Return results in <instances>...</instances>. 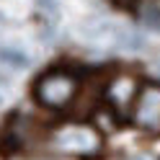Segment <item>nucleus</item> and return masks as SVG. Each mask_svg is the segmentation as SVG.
<instances>
[{
  "mask_svg": "<svg viewBox=\"0 0 160 160\" xmlns=\"http://www.w3.org/2000/svg\"><path fill=\"white\" fill-rule=\"evenodd\" d=\"M78 75L70 72L65 67H54V70H47L44 75L36 78L34 83V98L44 108H65L75 101L78 96Z\"/></svg>",
  "mask_w": 160,
  "mask_h": 160,
  "instance_id": "f257e3e1",
  "label": "nucleus"
},
{
  "mask_svg": "<svg viewBox=\"0 0 160 160\" xmlns=\"http://www.w3.org/2000/svg\"><path fill=\"white\" fill-rule=\"evenodd\" d=\"M52 145L67 155H93L101 150V134L88 124H67L54 134Z\"/></svg>",
  "mask_w": 160,
  "mask_h": 160,
  "instance_id": "f03ea898",
  "label": "nucleus"
},
{
  "mask_svg": "<svg viewBox=\"0 0 160 160\" xmlns=\"http://www.w3.org/2000/svg\"><path fill=\"white\" fill-rule=\"evenodd\" d=\"M132 119L145 132H160V85L158 83L139 85L137 98L132 103Z\"/></svg>",
  "mask_w": 160,
  "mask_h": 160,
  "instance_id": "7ed1b4c3",
  "label": "nucleus"
},
{
  "mask_svg": "<svg viewBox=\"0 0 160 160\" xmlns=\"http://www.w3.org/2000/svg\"><path fill=\"white\" fill-rule=\"evenodd\" d=\"M137 91H139L137 78L129 75V72H122L108 83L106 98H108V103H111L114 111H127V108H132L134 98H137Z\"/></svg>",
  "mask_w": 160,
  "mask_h": 160,
  "instance_id": "20e7f679",
  "label": "nucleus"
},
{
  "mask_svg": "<svg viewBox=\"0 0 160 160\" xmlns=\"http://www.w3.org/2000/svg\"><path fill=\"white\" fill-rule=\"evenodd\" d=\"M139 18H142V23L160 31V5L158 3H147L142 11H139Z\"/></svg>",
  "mask_w": 160,
  "mask_h": 160,
  "instance_id": "39448f33",
  "label": "nucleus"
},
{
  "mask_svg": "<svg viewBox=\"0 0 160 160\" xmlns=\"http://www.w3.org/2000/svg\"><path fill=\"white\" fill-rule=\"evenodd\" d=\"M0 59L8 65H13V67H26L28 65V57L21 52V49H13V47H3L0 49Z\"/></svg>",
  "mask_w": 160,
  "mask_h": 160,
  "instance_id": "423d86ee",
  "label": "nucleus"
},
{
  "mask_svg": "<svg viewBox=\"0 0 160 160\" xmlns=\"http://www.w3.org/2000/svg\"><path fill=\"white\" fill-rule=\"evenodd\" d=\"M36 3L42 5L44 11H49V13H52V11H57V0H36Z\"/></svg>",
  "mask_w": 160,
  "mask_h": 160,
  "instance_id": "0eeeda50",
  "label": "nucleus"
},
{
  "mask_svg": "<svg viewBox=\"0 0 160 160\" xmlns=\"http://www.w3.org/2000/svg\"><path fill=\"white\" fill-rule=\"evenodd\" d=\"M114 3H116V5H132L134 0H114Z\"/></svg>",
  "mask_w": 160,
  "mask_h": 160,
  "instance_id": "6e6552de",
  "label": "nucleus"
}]
</instances>
